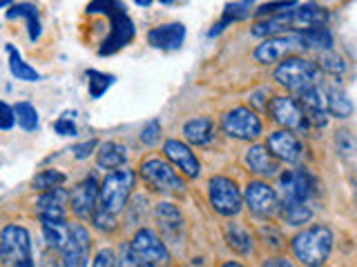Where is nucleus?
Wrapping results in <instances>:
<instances>
[{"instance_id": "nucleus-15", "label": "nucleus", "mask_w": 357, "mask_h": 267, "mask_svg": "<svg viewBox=\"0 0 357 267\" xmlns=\"http://www.w3.org/2000/svg\"><path fill=\"white\" fill-rule=\"evenodd\" d=\"M268 152L275 156L277 160H283V163H297L304 154V147L297 141V136L290 130H281V132H272L268 136Z\"/></svg>"}, {"instance_id": "nucleus-2", "label": "nucleus", "mask_w": 357, "mask_h": 267, "mask_svg": "<svg viewBox=\"0 0 357 267\" xmlns=\"http://www.w3.org/2000/svg\"><path fill=\"white\" fill-rule=\"evenodd\" d=\"M333 243L335 236L329 227L324 225H315L299 232L295 239H292V254L301 265H322L329 261V256L333 252Z\"/></svg>"}, {"instance_id": "nucleus-47", "label": "nucleus", "mask_w": 357, "mask_h": 267, "mask_svg": "<svg viewBox=\"0 0 357 267\" xmlns=\"http://www.w3.org/2000/svg\"><path fill=\"white\" fill-rule=\"evenodd\" d=\"M159 3H163V5H170V3H174V0H159Z\"/></svg>"}, {"instance_id": "nucleus-19", "label": "nucleus", "mask_w": 357, "mask_h": 267, "mask_svg": "<svg viewBox=\"0 0 357 267\" xmlns=\"http://www.w3.org/2000/svg\"><path fill=\"white\" fill-rule=\"evenodd\" d=\"M246 165L253 174L264 176V178H272L279 174V163L277 158L268 152V147L264 145H255L248 149L246 154Z\"/></svg>"}, {"instance_id": "nucleus-29", "label": "nucleus", "mask_w": 357, "mask_h": 267, "mask_svg": "<svg viewBox=\"0 0 357 267\" xmlns=\"http://www.w3.org/2000/svg\"><path fill=\"white\" fill-rule=\"evenodd\" d=\"M326 112H331L333 116H338V119H349L353 114V103L351 98L346 96L344 92H338V89H331L326 94Z\"/></svg>"}, {"instance_id": "nucleus-42", "label": "nucleus", "mask_w": 357, "mask_h": 267, "mask_svg": "<svg viewBox=\"0 0 357 267\" xmlns=\"http://www.w3.org/2000/svg\"><path fill=\"white\" fill-rule=\"evenodd\" d=\"M92 265H97V267H105V265H117V256H114L112 250H101L99 256L94 259Z\"/></svg>"}, {"instance_id": "nucleus-12", "label": "nucleus", "mask_w": 357, "mask_h": 267, "mask_svg": "<svg viewBox=\"0 0 357 267\" xmlns=\"http://www.w3.org/2000/svg\"><path fill=\"white\" fill-rule=\"evenodd\" d=\"M90 250H92V241H90V232L78 225V223H69L67 227V239L63 245V265H90Z\"/></svg>"}, {"instance_id": "nucleus-34", "label": "nucleus", "mask_w": 357, "mask_h": 267, "mask_svg": "<svg viewBox=\"0 0 357 267\" xmlns=\"http://www.w3.org/2000/svg\"><path fill=\"white\" fill-rule=\"evenodd\" d=\"M92 223H94V227H97L99 232H114V230H117V216L110 214V212H105L103 207L94 209Z\"/></svg>"}, {"instance_id": "nucleus-28", "label": "nucleus", "mask_w": 357, "mask_h": 267, "mask_svg": "<svg viewBox=\"0 0 357 267\" xmlns=\"http://www.w3.org/2000/svg\"><path fill=\"white\" fill-rule=\"evenodd\" d=\"M281 214L288 225H295V227L308 223L313 216V212L308 209L306 203H295V200H281Z\"/></svg>"}, {"instance_id": "nucleus-27", "label": "nucleus", "mask_w": 357, "mask_h": 267, "mask_svg": "<svg viewBox=\"0 0 357 267\" xmlns=\"http://www.w3.org/2000/svg\"><path fill=\"white\" fill-rule=\"evenodd\" d=\"M7 53H9V69H12V74L18 80H25V83H38L40 80V74L20 58V53L16 51L14 45H7Z\"/></svg>"}, {"instance_id": "nucleus-33", "label": "nucleus", "mask_w": 357, "mask_h": 267, "mask_svg": "<svg viewBox=\"0 0 357 267\" xmlns=\"http://www.w3.org/2000/svg\"><path fill=\"white\" fill-rule=\"evenodd\" d=\"M14 114H16L18 125L23 127L25 132H34L36 127H38V112H36V107H34V105H29V103H18V105L14 107Z\"/></svg>"}, {"instance_id": "nucleus-11", "label": "nucleus", "mask_w": 357, "mask_h": 267, "mask_svg": "<svg viewBox=\"0 0 357 267\" xmlns=\"http://www.w3.org/2000/svg\"><path fill=\"white\" fill-rule=\"evenodd\" d=\"M241 198H244V205L257 216H272L279 209L277 191L264 180H250Z\"/></svg>"}, {"instance_id": "nucleus-41", "label": "nucleus", "mask_w": 357, "mask_h": 267, "mask_svg": "<svg viewBox=\"0 0 357 267\" xmlns=\"http://www.w3.org/2000/svg\"><path fill=\"white\" fill-rule=\"evenodd\" d=\"M117 265H139V261H136V256L132 252L130 245H121V254H119V259H117Z\"/></svg>"}, {"instance_id": "nucleus-44", "label": "nucleus", "mask_w": 357, "mask_h": 267, "mask_svg": "<svg viewBox=\"0 0 357 267\" xmlns=\"http://www.w3.org/2000/svg\"><path fill=\"white\" fill-rule=\"evenodd\" d=\"M264 265H290V261H286V259H277V261H266Z\"/></svg>"}, {"instance_id": "nucleus-43", "label": "nucleus", "mask_w": 357, "mask_h": 267, "mask_svg": "<svg viewBox=\"0 0 357 267\" xmlns=\"http://www.w3.org/2000/svg\"><path fill=\"white\" fill-rule=\"evenodd\" d=\"M97 147V141H90V143H83V145H78V147H74V152H76V158H88L90 154H92V149Z\"/></svg>"}, {"instance_id": "nucleus-22", "label": "nucleus", "mask_w": 357, "mask_h": 267, "mask_svg": "<svg viewBox=\"0 0 357 267\" xmlns=\"http://www.w3.org/2000/svg\"><path fill=\"white\" fill-rule=\"evenodd\" d=\"M183 134L192 145H210L215 138V123L206 116H197L183 125Z\"/></svg>"}, {"instance_id": "nucleus-40", "label": "nucleus", "mask_w": 357, "mask_h": 267, "mask_svg": "<svg viewBox=\"0 0 357 267\" xmlns=\"http://www.w3.org/2000/svg\"><path fill=\"white\" fill-rule=\"evenodd\" d=\"M54 130L60 136H76V125L72 123V119H60L54 123Z\"/></svg>"}, {"instance_id": "nucleus-37", "label": "nucleus", "mask_w": 357, "mask_h": 267, "mask_svg": "<svg viewBox=\"0 0 357 267\" xmlns=\"http://www.w3.org/2000/svg\"><path fill=\"white\" fill-rule=\"evenodd\" d=\"M335 143H338V149L342 152L344 158H349L355 152V138H353L351 132H346V130L338 132V136H335Z\"/></svg>"}, {"instance_id": "nucleus-36", "label": "nucleus", "mask_w": 357, "mask_h": 267, "mask_svg": "<svg viewBox=\"0 0 357 267\" xmlns=\"http://www.w3.org/2000/svg\"><path fill=\"white\" fill-rule=\"evenodd\" d=\"M295 3H297V0H277V3H266V5H261L259 9H255V16L257 18L275 16L279 12H286V9H290Z\"/></svg>"}, {"instance_id": "nucleus-6", "label": "nucleus", "mask_w": 357, "mask_h": 267, "mask_svg": "<svg viewBox=\"0 0 357 267\" xmlns=\"http://www.w3.org/2000/svg\"><path fill=\"white\" fill-rule=\"evenodd\" d=\"M275 78L279 85H283L288 92L297 94L301 89L310 87L315 85V78H317V67L313 62L304 60V58H283V62L277 67Z\"/></svg>"}, {"instance_id": "nucleus-24", "label": "nucleus", "mask_w": 357, "mask_h": 267, "mask_svg": "<svg viewBox=\"0 0 357 267\" xmlns=\"http://www.w3.org/2000/svg\"><path fill=\"white\" fill-rule=\"evenodd\" d=\"M97 160H99V167L103 169H117L123 167L125 160H128V147L121 145V143H114L108 141L99 147L97 152Z\"/></svg>"}, {"instance_id": "nucleus-30", "label": "nucleus", "mask_w": 357, "mask_h": 267, "mask_svg": "<svg viewBox=\"0 0 357 267\" xmlns=\"http://www.w3.org/2000/svg\"><path fill=\"white\" fill-rule=\"evenodd\" d=\"M226 236H228V245H230V248H233L237 254L246 256V254L253 252V239H250V234H248L244 227H239V225H228Z\"/></svg>"}, {"instance_id": "nucleus-45", "label": "nucleus", "mask_w": 357, "mask_h": 267, "mask_svg": "<svg viewBox=\"0 0 357 267\" xmlns=\"http://www.w3.org/2000/svg\"><path fill=\"white\" fill-rule=\"evenodd\" d=\"M134 3L139 5V7H150V5H152V0H134Z\"/></svg>"}, {"instance_id": "nucleus-14", "label": "nucleus", "mask_w": 357, "mask_h": 267, "mask_svg": "<svg viewBox=\"0 0 357 267\" xmlns=\"http://www.w3.org/2000/svg\"><path fill=\"white\" fill-rule=\"evenodd\" d=\"M69 200H72V212L74 216L81 221L92 218L94 209H97L99 203V180L94 174H90L83 183L74 187V191H69Z\"/></svg>"}, {"instance_id": "nucleus-21", "label": "nucleus", "mask_w": 357, "mask_h": 267, "mask_svg": "<svg viewBox=\"0 0 357 267\" xmlns=\"http://www.w3.org/2000/svg\"><path fill=\"white\" fill-rule=\"evenodd\" d=\"M299 47H313V49H331L333 47V34L326 25H310L301 27L297 31Z\"/></svg>"}, {"instance_id": "nucleus-32", "label": "nucleus", "mask_w": 357, "mask_h": 267, "mask_svg": "<svg viewBox=\"0 0 357 267\" xmlns=\"http://www.w3.org/2000/svg\"><path fill=\"white\" fill-rule=\"evenodd\" d=\"M63 183H65V174L63 172H58V169H43V172L36 174L34 180H31V189L45 191V189H51Z\"/></svg>"}, {"instance_id": "nucleus-4", "label": "nucleus", "mask_w": 357, "mask_h": 267, "mask_svg": "<svg viewBox=\"0 0 357 267\" xmlns=\"http://www.w3.org/2000/svg\"><path fill=\"white\" fill-rule=\"evenodd\" d=\"M0 263L18 267L34 265L31 261V236L25 227L7 225L0 232Z\"/></svg>"}, {"instance_id": "nucleus-3", "label": "nucleus", "mask_w": 357, "mask_h": 267, "mask_svg": "<svg viewBox=\"0 0 357 267\" xmlns=\"http://www.w3.org/2000/svg\"><path fill=\"white\" fill-rule=\"evenodd\" d=\"M134 187V172L132 169H114L108 176L103 178V183L99 185V200L101 207L110 214H121L125 209Z\"/></svg>"}, {"instance_id": "nucleus-7", "label": "nucleus", "mask_w": 357, "mask_h": 267, "mask_svg": "<svg viewBox=\"0 0 357 267\" xmlns=\"http://www.w3.org/2000/svg\"><path fill=\"white\" fill-rule=\"evenodd\" d=\"M130 248L136 256V261H139V265H145V267L161 265V263L170 261V252H167L165 243L148 227L136 232V236L130 243Z\"/></svg>"}, {"instance_id": "nucleus-8", "label": "nucleus", "mask_w": 357, "mask_h": 267, "mask_svg": "<svg viewBox=\"0 0 357 267\" xmlns=\"http://www.w3.org/2000/svg\"><path fill=\"white\" fill-rule=\"evenodd\" d=\"M139 172L154 189H161V191H183L185 189V183L178 178L174 167L170 163H165L163 158H156V156L145 158L139 167Z\"/></svg>"}, {"instance_id": "nucleus-23", "label": "nucleus", "mask_w": 357, "mask_h": 267, "mask_svg": "<svg viewBox=\"0 0 357 267\" xmlns=\"http://www.w3.org/2000/svg\"><path fill=\"white\" fill-rule=\"evenodd\" d=\"M154 216H156V223H159V227L165 236H176L183 227L181 212H178L172 203H159L154 209Z\"/></svg>"}, {"instance_id": "nucleus-17", "label": "nucleus", "mask_w": 357, "mask_h": 267, "mask_svg": "<svg viewBox=\"0 0 357 267\" xmlns=\"http://www.w3.org/2000/svg\"><path fill=\"white\" fill-rule=\"evenodd\" d=\"M163 154H165V158L170 160L174 167L181 169V172L188 178H197L199 174H201V165H199L194 152L185 143H181V141H167L163 145Z\"/></svg>"}, {"instance_id": "nucleus-39", "label": "nucleus", "mask_w": 357, "mask_h": 267, "mask_svg": "<svg viewBox=\"0 0 357 267\" xmlns=\"http://www.w3.org/2000/svg\"><path fill=\"white\" fill-rule=\"evenodd\" d=\"M16 123V114L7 103L0 101V130H12Z\"/></svg>"}, {"instance_id": "nucleus-10", "label": "nucleus", "mask_w": 357, "mask_h": 267, "mask_svg": "<svg viewBox=\"0 0 357 267\" xmlns=\"http://www.w3.org/2000/svg\"><path fill=\"white\" fill-rule=\"evenodd\" d=\"M266 107H268V114L272 116V121L281 125L283 130L301 132L308 127V119L306 114H304L301 105L295 98H290V96H277V98H272Z\"/></svg>"}, {"instance_id": "nucleus-5", "label": "nucleus", "mask_w": 357, "mask_h": 267, "mask_svg": "<svg viewBox=\"0 0 357 267\" xmlns=\"http://www.w3.org/2000/svg\"><path fill=\"white\" fill-rule=\"evenodd\" d=\"M208 200H210V205H213V209L222 214V216H237L241 207H244V198H241L237 183L226 176L210 178Z\"/></svg>"}, {"instance_id": "nucleus-9", "label": "nucleus", "mask_w": 357, "mask_h": 267, "mask_svg": "<svg viewBox=\"0 0 357 267\" xmlns=\"http://www.w3.org/2000/svg\"><path fill=\"white\" fill-rule=\"evenodd\" d=\"M222 127L230 138H237V141H255L264 132L259 116L250 112L248 107H237V110L228 112L222 121Z\"/></svg>"}, {"instance_id": "nucleus-18", "label": "nucleus", "mask_w": 357, "mask_h": 267, "mask_svg": "<svg viewBox=\"0 0 357 267\" xmlns=\"http://www.w3.org/2000/svg\"><path fill=\"white\" fill-rule=\"evenodd\" d=\"M185 40V27L181 23H170V25H159L148 34V42L154 49L163 51H174L183 45Z\"/></svg>"}, {"instance_id": "nucleus-46", "label": "nucleus", "mask_w": 357, "mask_h": 267, "mask_svg": "<svg viewBox=\"0 0 357 267\" xmlns=\"http://www.w3.org/2000/svg\"><path fill=\"white\" fill-rule=\"evenodd\" d=\"M9 3H12V0H0V7H7Z\"/></svg>"}, {"instance_id": "nucleus-26", "label": "nucleus", "mask_w": 357, "mask_h": 267, "mask_svg": "<svg viewBox=\"0 0 357 267\" xmlns=\"http://www.w3.org/2000/svg\"><path fill=\"white\" fill-rule=\"evenodd\" d=\"M253 5H255V0H239V3H230V5H226V9H224V18L219 20V23L210 29V36H217L219 31L222 29H226L230 23H235V20H244V18H248L250 16V9H253Z\"/></svg>"}, {"instance_id": "nucleus-25", "label": "nucleus", "mask_w": 357, "mask_h": 267, "mask_svg": "<svg viewBox=\"0 0 357 267\" xmlns=\"http://www.w3.org/2000/svg\"><path fill=\"white\" fill-rule=\"evenodd\" d=\"M7 18L16 20V18H25L27 20V29H29V40L36 42L40 38V20H38V9L29 3H18L12 9H7Z\"/></svg>"}, {"instance_id": "nucleus-16", "label": "nucleus", "mask_w": 357, "mask_h": 267, "mask_svg": "<svg viewBox=\"0 0 357 267\" xmlns=\"http://www.w3.org/2000/svg\"><path fill=\"white\" fill-rule=\"evenodd\" d=\"M299 47V40L297 36H272V38H266L261 45L255 49V58L259 62H277V60H283L288 56V53H292Z\"/></svg>"}, {"instance_id": "nucleus-13", "label": "nucleus", "mask_w": 357, "mask_h": 267, "mask_svg": "<svg viewBox=\"0 0 357 267\" xmlns=\"http://www.w3.org/2000/svg\"><path fill=\"white\" fill-rule=\"evenodd\" d=\"M279 176V191L281 200H295V203H308L315 191V178L306 169H290V172L277 174Z\"/></svg>"}, {"instance_id": "nucleus-31", "label": "nucleus", "mask_w": 357, "mask_h": 267, "mask_svg": "<svg viewBox=\"0 0 357 267\" xmlns=\"http://www.w3.org/2000/svg\"><path fill=\"white\" fill-rule=\"evenodd\" d=\"M112 83H114V76H110V74H101L97 69L88 71V87L94 101L101 98V96L112 87Z\"/></svg>"}, {"instance_id": "nucleus-1", "label": "nucleus", "mask_w": 357, "mask_h": 267, "mask_svg": "<svg viewBox=\"0 0 357 267\" xmlns=\"http://www.w3.org/2000/svg\"><path fill=\"white\" fill-rule=\"evenodd\" d=\"M88 14H105L110 18V34L99 47V56H112L134 40L136 27L119 0H92L88 5Z\"/></svg>"}, {"instance_id": "nucleus-35", "label": "nucleus", "mask_w": 357, "mask_h": 267, "mask_svg": "<svg viewBox=\"0 0 357 267\" xmlns=\"http://www.w3.org/2000/svg\"><path fill=\"white\" fill-rule=\"evenodd\" d=\"M319 67L331 71V74H344L346 71V62L338 56V53L324 49V53L319 56Z\"/></svg>"}, {"instance_id": "nucleus-20", "label": "nucleus", "mask_w": 357, "mask_h": 267, "mask_svg": "<svg viewBox=\"0 0 357 267\" xmlns=\"http://www.w3.org/2000/svg\"><path fill=\"white\" fill-rule=\"evenodd\" d=\"M329 14L315 3H297L295 7H290V23L292 27H310V25H326Z\"/></svg>"}, {"instance_id": "nucleus-38", "label": "nucleus", "mask_w": 357, "mask_h": 267, "mask_svg": "<svg viewBox=\"0 0 357 267\" xmlns=\"http://www.w3.org/2000/svg\"><path fill=\"white\" fill-rule=\"evenodd\" d=\"M161 138V123L159 121H150L148 125L143 127V132H141V141L145 145H156V141Z\"/></svg>"}]
</instances>
